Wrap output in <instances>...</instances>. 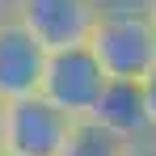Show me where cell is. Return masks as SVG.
Masks as SVG:
<instances>
[{"mask_svg":"<svg viewBox=\"0 0 156 156\" xmlns=\"http://www.w3.org/2000/svg\"><path fill=\"white\" fill-rule=\"evenodd\" d=\"M89 51L97 55L110 80H144L156 68V17L148 13V4L101 9Z\"/></svg>","mask_w":156,"mask_h":156,"instance_id":"cell-1","label":"cell"},{"mask_svg":"<svg viewBox=\"0 0 156 156\" xmlns=\"http://www.w3.org/2000/svg\"><path fill=\"white\" fill-rule=\"evenodd\" d=\"M72 127L76 118L55 101H47L42 93L4 101V152L9 156H59Z\"/></svg>","mask_w":156,"mask_h":156,"instance_id":"cell-2","label":"cell"},{"mask_svg":"<svg viewBox=\"0 0 156 156\" xmlns=\"http://www.w3.org/2000/svg\"><path fill=\"white\" fill-rule=\"evenodd\" d=\"M105 68L97 63V55L89 47H68V51L47 55V72H42V97L55 101L59 110H68L72 118H89L93 105L105 89Z\"/></svg>","mask_w":156,"mask_h":156,"instance_id":"cell-3","label":"cell"},{"mask_svg":"<svg viewBox=\"0 0 156 156\" xmlns=\"http://www.w3.org/2000/svg\"><path fill=\"white\" fill-rule=\"evenodd\" d=\"M13 17L47 51H68V47H89L101 4L97 0H13Z\"/></svg>","mask_w":156,"mask_h":156,"instance_id":"cell-4","label":"cell"},{"mask_svg":"<svg viewBox=\"0 0 156 156\" xmlns=\"http://www.w3.org/2000/svg\"><path fill=\"white\" fill-rule=\"evenodd\" d=\"M47 47L30 34L17 17L0 21V101H17L42 89L47 72Z\"/></svg>","mask_w":156,"mask_h":156,"instance_id":"cell-5","label":"cell"},{"mask_svg":"<svg viewBox=\"0 0 156 156\" xmlns=\"http://www.w3.org/2000/svg\"><path fill=\"white\" fill-rule=\"evenodd\" d=\"M93 122H101L105 131H114L118 139H139L152 135L148 122V101H144V84L139 80H105L101 97L89 114Z\"/></svg>","mask_w":156,"mask_h":156,"instance_id":"cell-6","label":"cell"},{"mask_svg":"<svg viewBox=\"0 0 156 156\" xmlns=\"http://www.w3.org/2000/svg\"><path fill=\"white\" fill-rule=\"evenodd\" d=\"M122 152H127V139H118L114 131H105L93 118H76L59 156H122Z\"/></svg>","mask_w":156,"mask_h":156,"instance_id":"cell-7","label":"cell"},{"mask_svg":"<svg viewBox=\"0 0 156 156\" xmlns=\"http://www.w3.org/2000/svg\"><path fill=\"white\" fill-rule=\"evenodd\" d=\"M144 84V101H148V122H152V135H156V68L139 80Z\"/></svg>","mask_w":156,"mask_h":156,"instance_id":"cell-8","label":"cell"},{"mask_svg":"<svg viewBox=\"0 0 156 156\" xmlns=\"http://www.w3.org/2000/svg\"><path fill=\"white\" fill-rule=\"evenodd\" d=\"M122 156H156V135H139V139H127V152Z\"/></svg>","mask_w":156,"mask_h":156,"instance_id":"cell-9","label":"cell"},{"mask_svg":"<svg viewBox=\"0 0 156 156\" xmlns=\"http://www.w3.org/2000/svg\"><path fill=\"white\" fill-rule=\"evenodd\" d=\"M101 9H139V4H148V0H97Z\"/></svg>","mask_w":156,"mask_h":156,"instance_id":"cell-10","label":"cell"},{"mask_svg":"<svg viewBox=\"0 0 156 156\" xmlns=\"http://www.w3.org/2000/svg\"><path fill=\"white\" fill-rule=\"evenodd\" d=\"M4 17H13V0H0V21Z\"/></svg>","mask_w":156,"mask_h":156,"instance_id":"cell-11","label":"cell"},{"mask_svg":"<svg viewBox=\"0 0 156 156\" xmlns=\"http://www.w3.org/2000/svg\"><path fill=\"white\" fill-rule=\"evenodd\" d=\"M0 156H4V101H0Z\"/></svg>","mask_w":156,"mask_h":156,"instance_id":"cell-12","label":"cell"},{"mask_svg":"<svg viewBox=\"0 0 156 156\" xmlns=\"http://www.w3.org/2000/svg\"><path fill=\"white\" fill-rule=\"evenodd\" d=\"M148 13H152V17H156V0H148Z\"/></svg>","mask_w":156,"mask_h":156,"instance_id":"cell-13","label":"cell"},{"mask_svg":"<svg viewBox=\"0 0 156 156\" xmlns=\"http://www.w3.org/2000/svg\"><path fill=\"white\" fill-rule=\"evenodd\" d=\"M4 156H9V152H4Z\"/></svg>","mask_w":156,"mask_h":156,"instance_id":"cell-14","label":"cell"}]
</instances>
